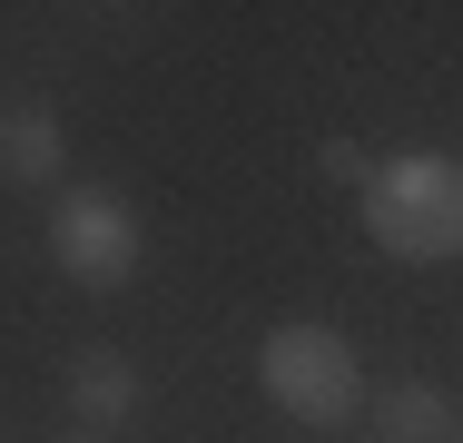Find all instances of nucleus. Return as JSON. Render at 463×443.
<instances>
[{
  "label": "nucleus",
  "mask_w": 463,
  "mask_h": 443,
  "mask_svg": "<svg viewBox=\"0 0 463 443\" xmlns=\"http://www.w3.org/2000/svg\"><path fill=\"white\" fill-rule=\"evenodd\" d=\"M50 257H60L70 286L109 296V286H128L138 257H148V217H138L118 187H60V197H50Z\"/></svg>",
  "instance_id": "7ed1b4c3"
},
{
  "label": "nucleus",
  "mask_w": 463,
  "mask_h": 443,
  "mask_svg": "<svg viewBox=\"0 0 463 443\" xmlns=\"http://www.w3.org/2000/svg\"><path fill=\"white\" fill-rule=\"evenodd\" d=\"M374 434H384V443H454V394L424 384V374H404V384H384Z\"/></svg>",
  "instance_id": "423d86ee"
},
{
  "label": "nucleus",
  "mask_w": 463,
  "mask_h": 443,
  "mask_svg": "<svg viewBox=\"0 0 463 443\" xmlns=\"http://www.w3.org/2000/svg\"><path fill=\"white\" fill-rule=\"evenodd\" d=\"M257 384H267L277 414L316 424V434H335V424L365 414V364H355V345H345L335 325H316V316L267 325V345H257Z\"/></svg>",
  "instance_id": "f03ea898"
},
{
  "label": "nucleus",
  "mask_w": 463,
  "mask_h": 443,
  "mask_svg": "<svg viewBox=\"0 0 463 443\" xmlns=\"http://www.w3.org/2000/svg\"><path fill=\"white\" fill-rule=\"evenodd\" d=\"M70 443H80V434H70Z\"/></svg>",
  "instance_id": "1a4fd4ad"
},
{
  "label": "nucleus",
  "mask_w": 463,
  "mask_h": 443,
  "mask_svg": "<svg viewBox=\"0 0 463 443\" xmlns=\"http://www.w3.org/2000/svg\"><path fill=\"white\" fill-rule=\"evenodd\" d=\"M316 168H326V177H355V187H365V168H374V158L355 148V138H326V148H316Z\"/></svg>",
  "instance_id": "0eeeda50"
},
{
  "label": "nucleus",
  "mask_w": 463,
  "mask_h": 443,
  "mask_svg": "<svg viewBox=\"0 0 463 443\" xmlns=\"http://www.w3.org/2000/svg\"><path fill=\"white\" fill-rule=\"evenodd\" d=\"M60 394H70V414H80V424L118 434V424L148 404V374H138L118 345H80V354H70V374H60Z\"/></svg>",
  "instance_id": "20e7f679"
},
{
  "label": "nucleus",
  "mask_w": 463,
  "mask_h": 443,
  "mask_svg": "<svg viewBox=\"0 0 463 443\" xmlns=\"http://www.w3.org/2000/svg\"><path fill=\"white\" fill-rule=\"evenodd\" d=\"M355 207H365V237L384 257H404V266L463 257V158H444V148L374 158L365 187H355Z\"/></svg>",
  "instance_id": "f257e3e1"
},
{
  "label": "nucleus",
  "mask_w": 463,
  "mask_h": 443,
  "mask_svg": "<svg viewBox=\"0 0 463 443\" xmlns=\"http://www.w3.org/2000/svg\"><path fill=\"white\" fill-rule=\"evenodd\" d=\"M0 177H10V187H60V177H70V128H60L40 99L0 108Z\"/></svg>",
  "instance_id": "39448f33"
},
{
  "label": "nucleus",
  "mask_w": 463,
  "mask_h": 443,
  "mask_svg": "<svg viewBox=\"0 0 463 443\" xmlns=\"http://www.w3.org/2000/svg\"><path fill=\"white\" fill-rule=\"evenodd\" d=\"M454 443H463V414H454Z\"/></svg>",
  "instance_id": "6e6552de"
}]
</instances>
